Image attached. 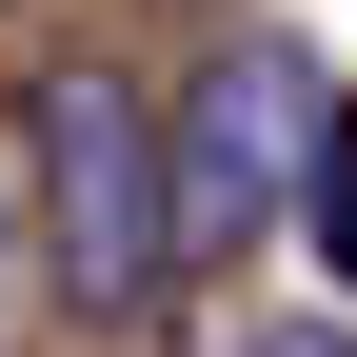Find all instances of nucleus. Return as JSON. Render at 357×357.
Returning a JSON list of instances; mask_svg holds the SVG:
<instances>
[{"label": "nucleus", "instance_id": "obj_1", "mask_svg": "<svg viewBox=\"0 0 357 357\" xmlns=\"http://www.w3.org/2000/svg\"><path fill=\"white\" fill-rule=\"evenodd\" d=\"M20 139H40V258H60V298L79 318H159V278H178V159L139 119V79L60 60L20 100Z\"/></svg>", "mask_w": 357, "mask_h": 357}, {"label": "nucleus", "instance_id": "obj_2", "mask_svg": "<svg viewBox=\"0 0 357 357\" xmlns=\"http://www.w3.org/2000/svg\"><path fill=\"white\" fill-rule=\"evenodd\" d=\"M298 238L357 278V100L337 79H298Z\"/></svg>", "mask_w": 357, "mask_h": 357}, {"label": "nucleus", "instance_id": "obj_3", "mask_svg": "<svg viewBox=\"0 0 357 357\" xmlns=\"http://www.w3.org/2000/svg\"><path fill=\"white\" fill-rule=\"evenodd\" d=\"M238 357H357V337H337V318H258Z\"/></svg>", "mask_w": 357, "mask_h": 357}]
</instances>
